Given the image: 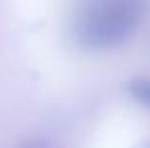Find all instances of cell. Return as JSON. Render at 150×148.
<instances>
[{"label":"cell","mask_w":150,"mask_h":148,"mask_svg":"<svg viewBox=\"0 0 150 148\" xmlns=\"http://www.w3.org/2000/svg\"><path fill=\"white\" fill-rule=\"evenodd\" d=\"M128 91H130V96H134L140 103H144V106L150 108V79H146V77L132 79L128 83Z\"/></svg>","instance_id":"2"},{"label":"cell","mask_w":150,"mask_h":148,"mask_svg":"<svg viewBox=\"0 0 150 148\" xmlns=\"http://www.w3.org/2000/svg\"><path fill=\"white\" fill-rule=\"evenodd\" d=\"M144 6L146 0H83L71 23V37L83 49H114L134 33Z\"/></svg>","instance_id":"1"},{"label":"cell","mask_w":150,"mask_h":148,"mask_svg":"<svg viewBox=\"0 0 150 148\" xmlns=\"http://www.w3.org/2000/svg\"><path fill=\"white\" fill-rule=\"evenodd\" d=\"M18 148H45V146H41L39 142H26V144H23V146H18Z\"/></svg>","instance_id":"3"}]
</instances>
